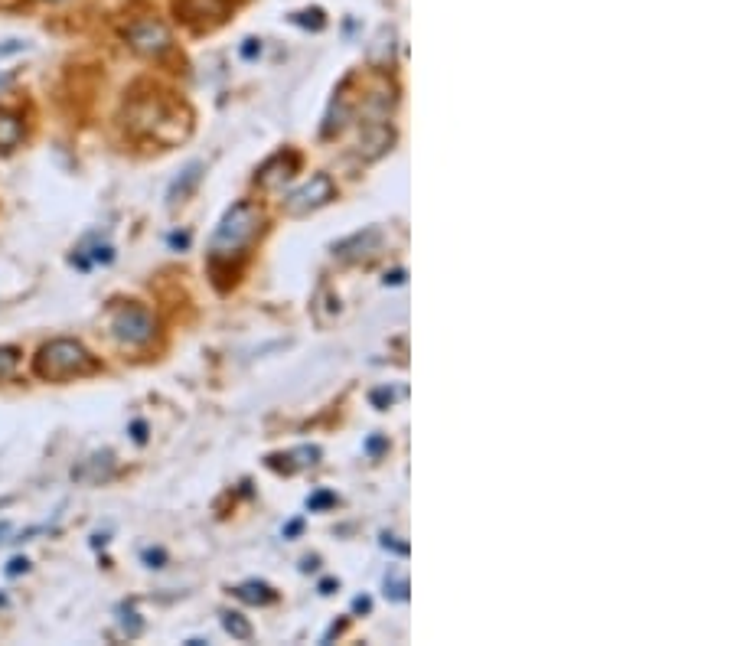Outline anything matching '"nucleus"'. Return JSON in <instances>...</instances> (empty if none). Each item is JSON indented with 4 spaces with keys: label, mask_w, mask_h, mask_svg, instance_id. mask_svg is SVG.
<instances>
[{
    "label": "nucleus",
    "mask_w": 734,
    "mask_h": 646,
    "mask_svg": "<svg viewBox=\"0 0 734 646\" xmlns=\"http://www.w3.org/2000/svg\"><path fill=\"white\" fill-rule=\"evenodd\" d=\"M261 232V209L252 203H235L226 216H222L219 229L213 232L209 242V265H232V258H239L252 239Z\"/></svg>",
    "instance_id": "1"
},
{
    "label": "nucleus",
    "mask_w": 734,
    "mask_h": 646,
    "mask_svg": "<svg viewBox=\"0 0 734 646\" xmlns=\"http://www.w3.org/2000/svg\"><path fill=\"white\" fill-rule=\"evenodd\" d=\"M124 128H128L134 138H151L157 144H173V138H186V128H180V111L177 105H170L164 95H144L134 98L124 111Z\"/></svg>",
    "instance_id": "2"
},
{
    "label": "nucleus",
    "mask_w": 734,
    "mask_h": 646,
    "mask_svg": "<svg viewBox=\"0 0 734 646\" xmlns=\"http://www.w3.org/2000/svg\"><path fill=\"white\" fill-rule=\"evenodd\" d=\"M95 366L98 363L92 359V353L79 340H53L33 359V372L43 382H66L72 376H85Z\"/></svg>",
    "instance_id": "3"
},
{
    "label": "nucleus",
    "mask_w": 734,
    "mask_h": 646,
    "mask_svg": "<svg viewBox=\"0 0 734 646\" xmlns=\"http://www.w3.org/2000/svg\"><path fill=\"white\" fill-rule=\"evenodd\" d=\"M111 330H115V337L128 346H144L147 340L154 337L157 323H154V314L141 304H124L118 307L115 314H111Z\"/></svg>",
    "instance_id": "4"
},
{
    "label": "nucleus",
    "mask_w": 734,
    "mask_h": 646,
    "mask_svg": "<svg viewBox=\"0 0 734 646\" xmlns=\"http://www.w3.org/2000/svg\"><path fill=\"white\" fill-rule=\"evenodd\" d=\"M124 40H128V46L134 49V53H141V56H164L170 49V43H173L170 30L154 17L134 20L131 27L124 30Z\"/></svg>",
    "instance_id": "5"
},
{
    "label": "nucleus",
    "mask_w": 734,
    "mask_h": 646,
    "mask_svg": "<svg viewBox=\"0 0 734 646\" xmlns=\"http://www.w3.org/2000/svg\"><path fill=\"white\" fill-rule=\"evenodd\" d=\"M173 10L183 23L196 30H209L229 17V0H173Z\"/></svg>",
    "instance_id": "6"
},
{
    "label": "nucleus",
    "mask_w": 734,
    "mask_h": 646,
    "mask_svg": "<svg viewBox=\"0 0 734 646\" xmlns=\"http://www.w3.org/2000/svg\"><path fill=\"white\" fill-rule=\"evenodd\" d=\"M333 200V180L327 173H317V177H310V183H304L301 190L291 193V200L284 203L288 209V216H307L314 213V209L327 206Z\"/></svg>",
    "instance_id": "7"
},
{
    "label": "nucleus",
    "mask_w": 734,
    "mask_h": 646,
    "mask_svg": "<svg viewBox=\"0 0 734 646\" xmlns=\"http://www.w3.org/2000/svg\"><path fill=\"white\" fill-rule=\"evenodd\" d=\"M297 170V157L294 154H275L271 160H265L261 164V170L255 173V183L261 186V190H278V186H284Z\"/></svg>",
    "instance_id": "8"
},
{
    "label": "nucleus",
    "mask_w": 734,
    "mask_h": 646,
    "mask_svg": "<svg viewBox=\"0 0 734 646\" xmlns=\"http://www.w3.org/2000/svg\"><path fill=\"white\" fill-rule=\"evenodd\" d=\"M199 180H203V164H199V160H193V164H186V170L180 173L177 180L170 183V190H167V206H180V203L190 200L193 190L199 186Z\"/></svg>",
    "instance_id": "9"
},
{
    "label": "nucleus",
    "mask_w": 734,
    "mask_h": 646,
    "mask_svg": "<svg viewBox=\"0 0 734 646\" xmlns=\"http://www.w3.org/2000/svg\"><path fill=\"white\" fill-rule=\"evenodd\" d=\"M376 245H379V229H366V232H356L353 239L340 242L333 248V255L343 258V262H356V258L376 252Z\"/></svg>",
    "instance_id": "10"
},
{
    "label": "nucleus",
    "mask_w": 734,
    "mask_h": 646,
    "mask_svg": "<svg viewBox=\"0 0 734 646\" xmlns=\"http://www.w3.org/2000/svg\"><path fill=\"white\" fill-rule=\"evenodd\" d=\"M317 457H320L317 447H297V451H291V454H271L268 467L284 470V474H297V470L317 464Z\"/></svg>",
    "instance_id": "11"
},
{
    "label": "nucleus",
    "mask_w": 734,
    "mask_h": 646,
    "mask_svg": "<svg viewBox=\"0 0 734 646\" xmlns=\"http://www.w3.org/2000/svg\"><path fill=\"white\" fill-rule=\"evenodd\" d=\"M20 141H23V121L14 111L0 108V154H10L14 147H20Z\"/></svg>",
    "instance_id": "12"
},
{
    "label": "nucleus",
    "mask_w": 734,
    "mask_h": 646,
    "mask_svg": "<svg viewBox=\"0 0 734 646\" xmlns=\"http://www.w3.org/2000/svg\"><path fill=\"white\" fill-rule=\"evenodd\" d=\"M235 598L245 601V604H271L275 601V591H271L265 581H245V585L235 588Z\"/></svg>",
    "instance_id": "13"
},
{
    "label": "nucleus",
    "mask_w": 734,
    "mask_h": 646,
    "mask_svg": "<svg viewBox=\"0 0 734 646\" xmlns=\"http://www.w3.org/2000/svg\"><path fill=\"white\" fill-rule=\"evenodd\" d=\"M222 627H226L235 640H252V624L242 620V614H222Z\"/></svg>",
    "instance_id": "14"
},
{
    "label": "nucleus",
    "mask_w": 734,
    "mask_h": 646,
    "mask_svg": "<svg viewBox=\"0 0 734 646\" xmlns=\"http://www.w3.org/2000/svg\"><path fill=\"white\" fill-rule=\"evenodd\" d=\"M20 363V350L17 346H0V379H7L10 372Z\"/></svg>",
    "instance_id": "15"
},
{
    "label": "nucleus",
    "mask_w": 734,
    "mask_h": 646,
    "mask_svg": "<svg viewBox=\"0 0 734 646\" xmlns=\"http://www.w3.org/2000/svg\"><path fill=\"white\" fill-rule=\"evenodd\" d=\"M385 594H392L395 601H405L408 598V581L405 578H398V581L385 578Z\"/></svg>",
    "instance_id": "16"
},
{
    "label": "nucleus",
    "mask_w": 734,
    "mask_h": 646,
    "mask_svg": "<svg viewBox=\"0 0 734 646\" xmlns=\"http://www.w3.org/2000/svg\"><path fill=\"white\" fill-rule=\"evenodd\" d=\"M330 503H337V496H333V493H317V496H310V500H307V506H310V509H317V506H330Z\"/></svg>",
    "instance_id": "17"
},
{
    "label": "nucleus",
    "mask_w": 734,
    "mask_h": 646,
    "mask_svg": "<svg viewBox=\"0 0 734 646\" xmlns=\"http://www.w3.org/2000/svg\"><path fill=\"white\" fill-rule=\"evenodd\" d=\"M144 558H147V562H151L154 568H164V552H160V549H154V552H144Z\"/></svg>",
    "instance_id": "18"
},
{
    "label": "nucleus",
    "mask_w": 734,
    "mask_h": 646,
    "mask_svg": "<svg viewBox=\"0 0 734 646\" xmlns=\"http://www.w3.org/2000/svg\"><path fill=\"white\" fill-rule=\"evenodd\" d=\"M20 571H27V558H14L7 568V575H20Z\"/></svg>",
    "instance_id": "19"
},
{
    "label": "nucleus",
    "mask_w": 734,
    "mask_h": 646,
    "mask_svg": "<svg viewBox=\"0 0 734 646\" xmlns=\"http://www.w3.org/2000/svg\"><path fill=\"white\" fill-rule=\"evenodd\" d=\"M134 441H138V444H144L147 441V428H144V421H134Z\"/></svg>",
    "instance_id": "20"
},
{
    "label": "nucleus",
    "mask_w": 734,
    "mask_h": 646,
    "mask_svg": "<svg viewBox=\"0 0 734 646\" xmlns=\"http://www.w3.org/2000/svg\"><path fill=\"white\" fill-rule=\"evenodd\" d=\"M353 611H356V614H366V611H369V598H356V601H353Z\"/></svg>",
    "instance_id": "21"
},
{
    "label": "nucleus",
    "mask_w": 734,
    "mask_h": 646,
    "mask_svg": "<svg viewBox=\"0 0 734 646\" xmlns=\"http://www.w3.org/2000/svg\"><path fill=\"white\" fill-rule=\"evenodd\" d=\"M255 49H258V46H255V40H248V46L242 49V53H245L248 59H252V56H255Z\"/></svg>",
    "instance_id": "22"
},
{
    "label": "nucleus",
    "mask_w": 734,
    "mask_h": 646,
    "mask_svg": "<svg viewBox=\"0 0 734 646\" xmlns=\"http://www.w3.org/2000/svg\"><path fill=\"white\" fill-rule=\"evenodd\" d=\"M10 79H14V72H7V76H4V79H0V89H4V85H7Z\"/></svg>",
    "instance_id": "23"
},
{
    "label": "nucleus",
    "mask_w": 734,
    "mask_h": 646,
    "mask_svg": "<svg viewBox=\"0 0 734 646\" xmlns=\"http://www.w3.org/2000/svg\"><path fill=\"white\" fill-rule=\"evenodd\" d=\"M49 4H62V0H49Z\"/></svg>",
    "instance_id": "24"
}]
</instances>
